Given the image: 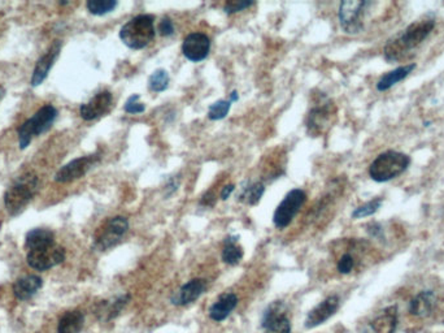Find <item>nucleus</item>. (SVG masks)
<instances>
[{
	"label": "nucleus",
	"mask_w": 444,
	"mask_h": 333,
	"mask_svg": "<svg viewBox=\"0 0 444 333\" xmlns=\"http://www.w3.org/2000/svg\"><path fill=\"white\" fill-rule=\"evenodd\" d=\"M55 244V234L50 230L35 228L33 231L27 232L25 239V246L27 250L44 248Z\"/></svg>",
	"instance_id": "24"
},
{
	"label": "nucleus",
	"mask_w": 444,
	"mask_h": 333,
	"mask_svg": "<svg viewBox=\"0 0 444 333\" xmlns=\"http://www.w3.org/2000/svg\"><path fill=\"white\" fill-rule=\"evenodd\" d=\"M148 86L155 93H160L168 89L169 86V75L165 69H157L148 80Z\"/></svg>",
	"instance_id": "28"
},
{
	"label": "nucleus",
	"mask_w": 444,
	"mask_h": 333,
	"mask_svg": "<svg viewBox=\"0 0 444 333\" xmlns=\"http://www.w3.org/2000/svg\"><path fill=\"white\" fill-rule=\"evenodd\" d=\"M121 41L129 49L142 50L155 38V18L151 15H141L131 18L121 27Z\"/></svg>",
	"instance_id": "4"
},
{
	"label": "nucleus",
	"mask_w": 444,
	"mask_h": 333,
	"mask_svg": "<svg viewBox=\"0 0 444 333\" xmlns=\"http://www.w3.org/2000/svg\"><path fill=\"white\" fill-rule=\"evenodd\" d=\"M58 118V110L52 104L43 106L41 110L35 112L34 116L26 120L18 128V146L20 149H26L33 141V138L41 136L51 128L52 124Z\"/></svg>",
	"instance_id": "5"
},
{
	"label": "nucleus",
	"mask_w": 444,
	"mask_h": 333,
	"mask_svg": "<svg viewBox=\"0 0 444 333\" xmlns=\"http://www.w3.org/2000/svg\"><path fill=\"white\" fill-rule=\"evenodd\" d=\"M211 50V41L207 35L203 33H191L188 34L183 44H182V52L190 61H202L204 60Z\"/></svg>",
	"instance_id": "15"
},
{
	"label": "nucleus",
	"mask_w": 444,
	"mask_h": 333,
	"mask_svg": "<svg viewBox=\"0 0 444 333\" xmlns=\"http://www.w3.org/2000/svg\"><path fill=\"white\" fill-rule=\"evenodd\" d=\"M339 305L341 301L338 296H330L324 299L320 305H317L316 308L309 311L306 319V328H315L324 325L326 320H329L338 311Z\"/></svg>",
	"instance_id": "16"
},
{
	"label": "nucleus",
	"mask_w": 444,
	"mask_h": 333,
	"mask_svg": "<svg viewBox=\"0 0 444 333\" xmlns=\"http://www.w3.org/2000/svg\"><path fill=\"white\" fill-rule=\"evenodd\" d=\"M410 165V155L388 150L378 155L369 167V176L376 182H387L399 177Z\"/></svg>",
	"instance_id": "2"
},
{
	"label": "nucleus",
	"mask_w": 444,
	"mask_h": 333,
	"mask_svg": "<svg viewBox=\"0 0 444 333\" xmlns=\"http://www.w3.org/2000/svg\"><path fill=\"white\" fill-rule=\"evenodd\" d=\"M414 69H416V64H414V63H410V64H407V65H402V67H398V68L393 69V70L387 72V73L379 78V81L377 82V90H378V92H387V90H390L393 86L399 84L400 81L408 77Z\"/></svg>",
	"instance_id": "21"
},
{
	"label": "nucleus",
	"mask_w": 444,
	"mask_h": 333,
	"mask_svg": "<svg viewBox=\"0 0 444 333\" xmlns=\"http://www.w3.org/2000/svg\"><path fill=\"white\" fill-rule=\"evenodd\" d=\"M306 199H307V194L300 189H294L289 191L274 213V225L278 230L289 227L291 222L294 220V218L299 213L301 206L304 205Z\"/></svg>",
	"instance_id": "9"
},
{
	"label": "nucleus",
	"mask_w": 444,
	"mask_h": 333,
	"mask_svg": "<svg viewBox=\"0 0 444 333\" xmlns=\"http://www.w3.org/2000/svg\"><path fill=\"white\" fill-rule=\"evenodd\" d=\"M43 280L37 275H29L18 279L13 284V294L20 301L30 299L37 291L42 288Z\"/></svg>",
	"instance_id": "19"
},
{
	"label": "nucleus",
	"mask_w": 444,
	"mask_h": 333,
	"mask_svg": "<svg viewBox=\"0 0 444 333\" xmlns=\"http://www.w3.org/2000/svg\"><path fill=\"white\" fill-rule=\"evenodd\" d=\"M238 237H228L223 242L222 249V260L228 265H238L243 258V250L237 244Z\"/></svg>",
	"instance_id": "25"
},
{
	"label": "nucleus",
	"mask_w": 444,
	"mask_h": 333,
	"mask_svg": "<svg viewBox=\"0 0 444 333\" xmlns=\"http://www.w3.org/2000/svg\"><path fill=\"white\" fill-rule=\"evenodd\" d=\"M237 101H238V93H237V92H233V93H231L230 102H237Z\"/></svg>",
	"instance_id": "37"
},
{
	"label": "nucleus",
	"mask_w": 444,
	"mask_h": 333,
	"mask_svg": "<svg viewBox=\"0 0 444 333\" xmlns=\"http://www.w3.org/2000/svg\"><path fill=\"white\" fill-rule=\"evenodd\" d=\"M337 116V108L332 99H329L326 95H317L316 103L308 112L307 125L308 132L312 136H320L326 129L329 128L334 122Z\"/></svg>",
	"instance_id": "6"
},
{
	"label": "nucleus",
	"mask_w": 444,
	"mask_h": 333,
	"mask_svg": "<svg viewBox=\"0 0 444 333\" xmlns=\"http://www.w3.org/2000/svg\"><path fill=\"white\" fill-rule=\"evenodd\" d=\"M338 271L343 275H348L352 272V270L355 268V258L350 253H346L341 256V259L338 260Z\"/></svg>",
	"instance_id": "32"
},
{
	"label": "nucleus",
	"mask_w": 444,
	"mask_h": 333,
	"mask_svg": "<svg viewBox=\"0 0 444 333\" xmlns=\"http://www.w3.org/2000/svg\"><path fill=\"white\" fill-rule=\"evenodd\" d=\"M238 297L235 293H225L209 310V316L214 322H222L237 308Z\"/></svg>",
	"instance_id": "22"
},
{
	"label": "nucleus",
	"mask_w": 444,
	"mask_h": 333,
	"mask_svg": "<svg viewBox=\"0 0 444 333\" xmlns=\"http://www.w3.org/2000/svg\"><path fill=\"white\" fill-rule=\"evenodd\" d=\"M159 32L162 37H169L174 33V24L169 18H164L159 24Z\"/></svg>",
	"instance_id": "35"
},
{
	"label": "nucleus",
	"mask_w": 444,
	"mask_h": 333,
	"mask_svg": "<svg viewBox=\"0 0 444 333\" xmlns=\"http://www.w3.org/2000/svg\"><path fill=\"white\" fill-rule=\"evenodd\" d=\"M119 6L116 0H90L86 3V8L90 13L96 16H103L105 13H110Z\"/></svg>",
	"instance_id": "27"
},
{
	"label": "nucleus",
	"mask_w": 444,
	"mask_h": 333,
	"mask_svg": "<svg viewBox=\"0 0 444 333\" xmlns=\"http://www.w3.org/2000/svg\"><path fill=\"white\" fill-rule=\"evenodd\" d=\"M39 181L34 173H26L18 177L4 194V206L9 215L20 214L33 199L38 190Z\"/></svg>",
	"instance_id": "3"
},
{
	"label": "nucleus",
	"mask_w": 444,
	"mask_h": 333,
	"mask_svg": "<svg viewBox=\"0 0 444 333\" xmlns=\"http://www.w3.org/2000/svg\"><path fill=\"white\" fill-rule=\"evenodd\" d=\"M436 27V16L427 13L425 16L413 21L400 34L395 35L384 46V59L387 61H399L410 51L416 50L419 44L425 42Z\"/></svg>",
	"instance_id": "1"
},
{
	"label": "nucleus",
	"mask_w": 444,
	"mask_h": 333,
	"mask_svg": "<svg viewBox=\"0 0 444 333\" xmlns=\"http://www.w3.org/2000/svg\"><path fill=\"white\" fill-rule=\"evenodd\" d=\"M384 202V198L378 196L374 198L372 201H369L364 205L359 206L358 208H355V211L352 213V218L353 219H363V218H367V216H372V215L376 214L377 211L381 208Z\"/></svg>",
	"instance_id": "29"
},
{
	"label": "nucleus",
	"mask_w": 444,
	"mask_h": 333,
	"mask_svg": "<svg viewBox=\"0 0 444 333\" xmlns=\"http://www.w3.org/2000/svg\"><path fill=\"white\" fill-rule=\"evenodd\" d=\"M205 291H207V282L203 279H194L186 282L183 287H181L180 291L171 297V302L176 306H185V305L195 302Z\"/></svg>",
	"instance_id": "18"
},
{
	"label": "nucleus",
	"mask_w": 444,
	"mask_h": 333,
	"mask_svg": "<svg viewBox=\"0 0 444 333\" xmlns=\"http://www.w3.org/2000/svg\"><path fill=\"white\" fill-rule=\"evenodd\" d=\"M434 306H436L434 291H419V294L410 301V313L417 318H426L433 313Z\"/></svg>",
	"instance_id": "20"
},
{
	"label": "nucleus",
	"mask_w": 444,
	"mask_h": 333,
	"mask_svg": "<svg viewBox=\"0 0 444 333\" xmlns=\"http://www.w3.org/2000/svg\"><path fill=\"white\" fill-rule=\"evenodd\" d=\"M130 299V296L125 294L117 299H115L111 303H103V308L99 311V315H102L103 320H112L120 314L122 308L126 306Z\"/></svg>",
	"instance_id": "26"
},
{
	"label": "nucleus",
	"mask_w": 444,
	"mask_h": 333,
	"mask_svg": "<svg viewBox=\"0 0 444 333\" xmlns=\"http://www.w3.org/2000/svg\"><path fill=\"white\" fill-rule=\"evenodd\" d=\"M398 325V308L388 306L363 325L360 333H395Z\"/></svg>",
	"instance_id": "12"
},
{
	"label": "nucleus",
	"mask_w": 444,
	"mask_h": 333,
	"mask_svg": "<svg viewBox=\"0 0 444 333\" xmlns=\"http://www.w3.org/2000/svg\"><path fill=\"white\" fill-rule=\"evenodd\" d=\"M113 106V96L110 92H100L99 94L95 95L89 102L81 106L79 113L81 118L86 121L99 119L104 116L105 113L111 111Z\"/></svg>",
	"instance_id": "14"
},
{
	"label": "nucleus",
	"mask_w": 444,
	"mask_h": 333,
	"mask_svg": "<svg viewBox=\"0 0 444 333\" xmlns=\"http://www.w3.org/2000/svg\"><path fill=\"white\" fill-rule=\"evenodd\" d=\"M230 101H218V102L214 103L209 107L208 118L211 120L223 119V118H226V115L230 111Z\"/></svg>",
	"instance_id": "31"
},
{
	"label": "nucleus",
	"mask_w": 444,
	"mask_h": 333,
	"mask_svg": "<svg viewBox=\"0 0 444 333\" xmlns=\"http://www.w3.org/2000/svg\"><path fill=\"white\" fill-rule=\"evenodd\" d=\"M27 265L37 271H47L65 260V250L53 244L44 248L33 249L27 251Z\"/></svg>",
	"instance_id": "10"
},
{
	"label": "nucleus",
	"mask_w": 444,
	"mask_h": 333,
	"mask_svg": "<svg viewBox=\"0 0 444 333\" xmlns=\"http://www.w3.org/2000/svg\"><path fill=\"white\" fill-rule=\"evenodd\" d=\"M85 316L79 310L68 311L61 316L58 325V333H79L84 328Z\"/></svg>",
	"instance_id": "23"
},
{
	"label": "nucleus",
	"mask_w": 444,
	"mask_h": 333,
	"mask_svg": "<svg viewBox=\"0 0 444 333\" xmlns=\"http://www.w3.org/2000/svg\"><path fill=\"white\" fill-rule=\"evenodd\" d=\"M251 6H254V1H246V0H243V1H228L225 4V7H223V11L226 13H235V12L244 11V9L251 7Z\"/></svg>",
	"instance_id": "34"
},
{
	"label": "nucleus",
	"mask_w": 444,
	"mask_h": 333,
	"mask_svg": "<svg viewBox=\"0 0 444 333\" xmlns=\"http://www.w3.org/2000/svg\"><path fill=\"white\" fill-rule=\"evenodd\" d=\"M264 185H263L261 182H256V184H254V185H251V187L244 189L242 199H243L244 202H247L248 205H256V203L260 202V199H261V196L264 194Z\"/></svg>",
	"instance_id": "30"
},
{
	"label": "nucleus",
	"mask_w": 444,
	"mask_h": 333,
	"mask_svg": "<svg viewBox=\"0 0 444 333\" xmlns=\"http://www.w3.org/2000/svg\"><path fill=\"white\" fill-rule=\"evenodd\" d=\"M265 333H291V323L281 302H274L265 311L263 318Z\"/></svg>",
	"instance_id": "13"
},
{
	"label": "nucleus",
	"mask_w": 444,
	"mask_h": 333,
	"mask_svg": "<svg viewBox=\"0 0 444 333\" xmlns=\"http://www.w3.org/2000/svg\"><path fill=\"white\" fill-rule=\"evenodd\" d=\"M129 230V222L124 216H115L103 224L95 234V248L105 251L116 246Z\"/></svg>",
	"instance_id": "8"
},
{
	"label": "nucleus",
	"mask_w": 444,
	"mask_h": 333,
	"mask_svg": "<svg viewBox=\"0 0 444 333\" xmlns=\"http://www.w3.org/2000/svg\"><path fill=\"white\" fill-rule=\"evenodd\" d=\"M234 189H235V187H234V185H231V184L230 185H226L225 188H222V191H221L222 201H226V199H228V198L230 196L231 193L234 191Z\"/></svg>",
	"instance_id": "36"
},
{
	"label": "nucleus",
	"mask_w": 444,
	"mask_h": 333,
	"mask_svg": "<svg viewBox=\"0 0 444 333\" xmlns=\"http://www.w3.org/2000/svg\"><path fill=\"white\" fill-rule=\"evenodd\" d=\"M370 6L369 1L361 0H346L339 7V23L344 33L359 34L364 29V18L367 8Z\"/></svg>",
	"instance_id": "7"
},
{
	"label": "nucleus",
	"mask_w": 444,
	"mask_h": 333,
	"mask_svg": "<svg viewBox=\"0 0 444 333\" xmlns=\"http://www.w3.org/2000/svg\"><path fill=\"white\" fill-rule=\"evenodd\" d=\"M60 51V41H55V42L52 43L50 50L46 52L41 59L37 61L34 72H33V77H32V81H30L32 86L35 87V86H39L41 84H43V81L48 76L53 63L59 58Z\"/></svg>",
	"instance_id": "17"
},
{
	"label": "nucleus",
	"mask_w": 444,
	"mask_h": 333,
	"mask_svg": "<svg viewBox=\"0 0 444 333\" xmlns=\"http://www.w3.org/2000/svg\"><path fill=\"white\" fill-rule=\"evenodd\" d=\"M100 161V155L93 154L87 156L77 158L64 167H61L59 172L55 175V181L60 184H68L72 181L84 177L87 172L94 167L96 163Z\"/></svg>",
	"instance_id": "11"
},
{
	"label": "nucleus",
	"mask_w": 444,
	"mask_h": 333,
	"mask_svg": "<svg viewBox=\"0 0 444 333\" xmlns=\"http://www.w3.org/2000/svg\"><path fill=\"white\" fill-rule=\"evenodd\" d=\"M3 93H4V90H3L1 87H0V98H1V95H3Z\"/></svg>",
	"instance_id": "38"
},
{
	"label": "nucleus",
	"mask_w": 444,
	"mask_h": 333,
	"mask_svg": "<svg viewBox=\"0 0 444 333\" xmlns=\"http://www.w3.org/2000/svg\"><path fill=\"white\" fill-rule=\"evenodd\" d=\"M124 110L128 113H142L145 112V106L143 103L139 102V95H131L125 103Z\"/></svg>",
	"instance_id": "33"
}]
</instances>
